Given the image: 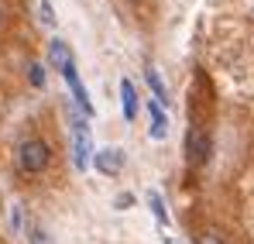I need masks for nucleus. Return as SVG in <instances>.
Masks as SVG:
<instances>
[{
    "instance_id": "nucleus-1",
    "label": "nucleus",
    "mask_w": 254,
    "mask_h": 244,
    "mask_svg": "<svg viewBox=\"0 0 254 244\" xmlns=\"http://www.w3.org/2000/svg\"><path fill=\"white\" fill-rule=\"evenodd\" d=\"M48 162H52V148L45 145L42 138H28V141L17 145V165H21V172L38 175V172L48 168Z\"/></svg>"
},
{
    "instance_id": "nucleus-2",
    "label": "nucleus",
    "mask_w": 254,
    "mask_h": 244,
    "mask_svg": "<svg viewBox=\"0 0 254 244\" xmlns=\"http://www.w3.org/2000/svg\"><path fill=\"white\" fill-rule=\"evenodd\" d=\"M69 124H72V162L76 168H89L93 162V141H89V127H86V117H79L76 110H69Z\"/></svg>"
},
{
    "instance_id": "nucleus-3",
    "label": "nucleus",
    "mask_w": 254,
    "mask_h": 244,
    "mask_svg": "<svg viewBox=\"0 0 254 244\" xmlns=\"http://www.w3.org/2000/svg\"><path fill=\"white\" fill-rule=\"evenodd\" d=\"M186 155H189V162H192V165H206V162H210V155H213L210 127L196 124V127L186 131Z\"/></svg>"
},
{
    "instance_id": "nucleus-4",
    "label": "nucleus",
    "mask_w": 254,
    "mask_h": 244,
    "mask_svg": "<svg viewBox=\"0 0 254 244\" xmlns=\"http://www.w3.org/2000/svg\"><path fill=\"white\" fill-rule=\"evenodd\" d=\"M48 62L62 73V76H69V73H76V59H72V48L65 45L62 38H52L48 41Z\"/></svg>"
},
{
    "instance_id": "nucleus-5",
    "label": "nucleus",
    "mask_w": 254,
    "mask_h": 244,
    "mask_svg": "<svg viewBox=\"0 0 254 244\" xmlns=\"http://www.w3.org/2000/svg\"><path fill=\"white\" fill-rule=\"evenodd\" d=\"M93 165L103 175H117L124 168V152L121 148H100V152H93Z\"/></svg>"
},
{
    "instance_id": "nucleus-6",
    "label": "nucleus",
    "mask_w": 254,
    "mask_h": 244,
    "mask_svg": "<svg viewBox=\"0 0 254 244\" xmlns=\"http://www.w3.org/2000/svg\"><path fill=\"white\" fill-rule=\"evenodd\" d=\"M148 110H151V138H155V141H162V138L169 134V117L162 114V103H158V100H151V103H148Z\"/></svg>"
},
{
    "instance_id": "nucleus-7",
    "label": "nucleus",
    "mask_w": 254,
    "mask_h": 244,
    "mask_svg": "<svg viewBox=\"0 0 254 244\" xmlns=\"http://www.w3.org/2000/svg\"><path fill=\"white\" fill-rule=\"evenodd\" d=\"M69 82V89H72V96H76V103H79V110H83V117H93V103H89V93H86V86L79 82V76H72Z\"/></svg>"
},
{
    "instance_id": "nucleus-8",
    "label": "nucleus",
    "mask_w": 254,
    "mask_h": 244,
    "mask_svg": "<svg viewBox=\"0 0 254 244\" xmlns=\"http://www.w3.org/2000/svg\"><path fill=\"white\" fill-rule=\"evenodd\" d=\"M121 96H124V121H134L137 117V93L127 80L121 82Z\"/></svg>"
},
{
    "instance_id": "nucleus-9",
    "label": "nucleus",
    "mask_w": 254,
    "mask_h": 244,
    "mask_svg": "<svg viewBox=\"0 0 254 244\" xmlns=\"http://www.w3.org/2000/svg\"><path fill=\"white\" fill-rule=\"evenodd\" d=\"M148 206H151L155 220H158L162 227H169V210H165V203H162V196H158V193H148Z\"/></svg>"
},
{
    "instance_id": "nucleus-10",
    "label": "nucleus",
    "mask_w": 254,
    "mask_h": 244,
    "mask_svg": "<svg viewBox=\"0 0 254 244\" xmlns=\"http://www.w3.org/2000/svg\"><path fill=\"white\" fill-rule=\"evenodd\" d=\"M28 244H52L48 241V231H45L38 220H28Z\"/></svg>"
},
{
    "instance_id": "nucleus-11",
    "label": "nucleus",
    "mask_w": 254,
    "mask_h": 244,
    "mask_svg": "<svg viewBox=\"0 0 254 244\" xmlns=\"http://www.w3.org/2000/svg\"><path fill=\"white\" fill-rule=\"evenodd\" d=\"M144 76H148V82H151V89H155V100L162 103V100H165V82H162V76H158L155 69H144Z\"/></svg>"
},
{
    "instance_id": "nucleus-12",
    "label": "nucleus",
    "mask_w": 254,
    "mask_h": 244,
    "mask_svg": "<svg viewBox=\"0 0 254 244\" xmlns=\"http://www.w3.org/2000/svg\"><path fill=\"white\" fill-rule=\"evenodd\" d=\"M38 17H42V24H48V28H52V24H55V21H59V17H55V10H52V3H48V0H42V3H38Z\"/></svg>"
},
{
    "instance_id": "nucleus-13",
    "label": "nucleus",
    "mask_w": 254,
    "mask_h": 244,
    "mask_svg": "<svg viewBox=\"0 0 254 244\" xmlns=\"http://www.w3.org/2000/svg\"><path fill=\"white\" fill-rule=\"evenodd\" d=\"M28 80H31V86H45V69L38 66V62L28 66Z\"/></svg>"
},
{
    "instance_id": "nucleus-14",
    "label": "nucleus",
    "mask_w": 254,
    "mask_h": 244,
    "mask_svg": "<svg viewBox=\"0 0 254 244\" xmlns=\"http://www.w3.org/2000/svg\"><path fill=\"white\" fill-rule=\"evenodd\" d=\"M196 244H227V241H223L216 231H206V234H199V241H196Z\"/></svg>"
}]
</instances>
